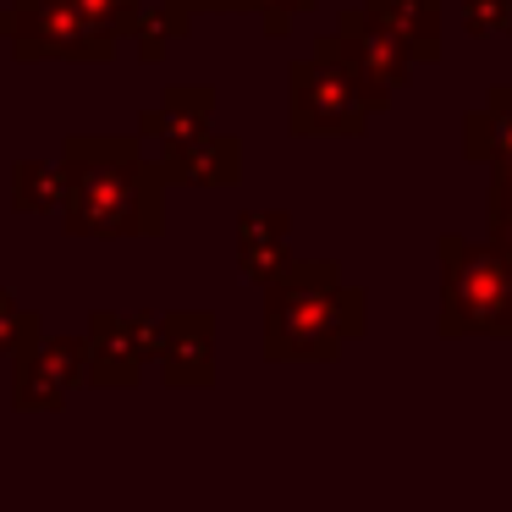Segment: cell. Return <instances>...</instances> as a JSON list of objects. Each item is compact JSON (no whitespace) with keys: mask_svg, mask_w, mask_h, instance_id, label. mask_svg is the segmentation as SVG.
<instances>
[{"mask_svg":"<svg viewBox=\"0 0 512 512\" xmlns=\"http://www.w3.org/2000/svg\"><path fill=\"white\" fill-rule=\"evenodd\" d=\"M61 226L72 237H160L166 232V188L155 155H144L138 133H72L61 144Z\"/></svg>","mask_w":512,"mask_h":512,"instance_id":"cell-1","label":"cell"},{"mask_svg":"<svg viewBox=\"0 0 512 512\" xmlns=\"http://www.w3.org/2000/svg\"><path fill=\"white\" fill-rule=\"evenodd\" d=\"M369 325L364 287L336 259H292L265 281V358L270 364H336Z\"/></svg>","mask_w":512,"mask_h":512,"instance_id":"cell-2","label":"cell"},{"mask_svg":"<svg viewBox=\"0 0 512 512\" xmlns=\"http://www.w3.org/2000/svg\"><path fill=\"white\" fill-rule=\"evenodd\" d=\"M441 259V314L435 331L446 342L463 336H512V259L496 243H468L446 232L435 243Z\"/></svg>","mask_w":512,"mask_h":512,"instance_id":"cell-3","label":"cell"},{"mask_svg":"<svg viewBox=\"0 0 512 512\" xmlns=\"http://www.w3.org/2000/svg\"><path fill=\"white\" fill-rule=\"evenodd\" d=\"M391 94L369 89L342 61L320 56L287 67V133L292 138H364L369 116H380Z\"/></svg>","mask_w":512,"mask_h":512,"instance_id":"cell-4","label":"cell"},{"mask_svg":"<svg viewBox=\"0 0 512 512\" xmlns=\"http://www.w3.org/2000/svg\"><path fill=\"white\" fill-rule=\"evenodd\" d=\"M0 34L6 50L23 67L39 61H67V67H111L116 61V34L72 6V0H12L0 12Z\"/></svg>","mask_w":512,"mask_h":512,"instance_id":"cell-5","label":"cell"},{"mask_svg":"<svg viewBox=\"0 0 512 512\" xmlns=\"http://www.w3.org/2000/svg\"><path fill=\"white\" fill-rule=\"evenodd\" d=\"M89 386L100 391H133L144 386L149 364L160 358V336H166V309L155 314H116L94 309L89 314Z\"/></svg>","mask_w":512,"mask_h":512,"instance_id":"cell-6","label":"cell"},{"mask_svg":"<svg viewBox=\"0 0 512 512\" xmlns=\"http://www.w3.org/2000/svg\"><path fill=\"white\" fill-rule=\"evenodd\" d=\"M314 50H320V56H331V61H342L347 72H358L369 89L391 94V100H397V89H408L413 67H419V61H413V50L402 45V39L391 34L380 17H369L364 6L336 17V23L314 39Z\"/></svg>","mask_w":512,"mask_h":512,"instance_id":"cell-7","label":"cell"},{"mask_svg":"<svg viewBox=\"0 0 512 512\" xmlns=\"http://www.w3.org/2000/svg\"><path fill=\"white\" fill-rule=\"evenodd\" d=\"M78 386H89V336H39L12 353V408L61 413Z\"/></svg>","mask_w":512,"mask_h":512,"instance_id":"cell-8","label":"cell"},{"mask_svg":"<svg viewBox=\"0 0 512 512\" xmlns=\"http://www.w3.org/2000/svg\"><path fill=\"white\" fill-rule=\"evenodd\" d=\"M160 386L171 391H210L215 386V314L210 309H166L160 336Z\"/></svg>","mask_w":512,"mask_h":512,"instance_id":"cell-9","label":"cell"},{"mask_svg":"<svg viewBox=\"0 0 512 512\" xmlns=\"http://www.w3.org/2000/svg\"><path fill=\"white\" fill-rule=\"evenodd\" d=\"M221 89L215 83H171L149 111H138V138L155 149H182L215 127Z\"/></svg>","mask_w":512,"mask_h":512,"instance_id":"cell-10","label":"cell"},{"mask_svg":"<svg viewBox=\"0 0 512 512\" xmlns=\"http://www.w3.org/2000/svg\"><path fill=\"white\" fill-rule=\"evenodd\" d=\"M155 166L171 188H232L243 182V138L210 127L182 149H155Z\"/></svg>","mask_w":512,"mask_h":512,"instance_id":"cell-11","label":"cell"},{"mask_svg":"<svg viewBox=\"0 0 512 512\" xmlns=\"http://www.w3.org/2000/svg\"><path fill=\"white\" fill-rule=\"evenodd\" d=\"M287 265H292V215L287 210H243L237 215V270L254 287H265Z\"/></svg>","mask_w":512,"mask_h":512,"instance_id":"cell-12","label":"cell"},{"mask_svg":"<svg viewBox=\"0 0 512 512\" xmlns=\"http://www.w3.org/2000/svg\"><path fill=\"white\" fill-rule=\"evenodd\" d=\"M441 6L446 0H364V12L380 17V23L413 50L419 67H435V61H441Z\"/></svg>","mask_w":512,"mask_h":512,"instance_id":"cell-13","label":"cell"},{"mask_svg":"<svg viewBox=\"0 0 512 512\" xmlns=\"http://www.w3.org/2000/svg\"><path fill=\"white\" fill-rule=\"evenodd\" d=\"M457 144H463V160H474V166H490V160H507L512 155V78L496 83L479 111L463 116Z\"/></svg>","mask_w":512,"mask_h":512,"instance_id":"cell-14","label":"cell"},{"mask_svg":"<svg viewBox=\"0 0 512 512\" xmlns=\"http://www.w3.org/2000/svg\"><path fill=\"white\" fill-rule=\"evenodd\" d=\"M188 34H193V12L177 6V0H160V6H144V17H138L133 50H138L144 67H160V61L171 56V45H182Z\"/></svg>","mask_w":512,"mask_h":512,"instance_id":"cell-15","label":"cell"},{"mask_svg":"<svg viewBox=\"0 0 512 512\" xmlns=\"http://www.w3.org/2000/svg\"><path fill=\"white\" fill-rule=\"evenodd\" d=\"M67 199V177L50 160H17L12 166V210L17 215H50Z\"/></svg>","mask_w":512,"mask_h":512,"instance_id":"cell-16","label":"cell"},{"mask_svg":"<svg viewBox=\"0 0 512 512\" xmlns=\"http://www.w3.org/2000/svg\"><path fill=\"white\" fill-rule=\"evenodd\" d=\"M39 336H45V314H39V309H17L12 292L0 287V358L34 347Z\"/></svg>","mask_w":512,"mask_h":512,"instance_id":"cell-17","label":"cell"},{"mask_svg":"<svg viewBox=\"0 0 512 512\" xmlns=\"http://www.w3.org/2000/svg\"><path fill=\"white\" fill-rule=\"evenodd\" d=\"M89 23H100L105 34H116V39H133V28H138V17H144V0H72Z\"/></svg>","mask_w":512,"mask_h":512,"instance_id":"cell-18","label":"cell"},{"mask_svg":"<svg viewBox=\"0 0 512 512\" xmlns=\"http://www.w3.org/2000/svg\"><path fill=\"white\" fill-rule=\"evenodd\" d=\"M457 17H463L468 39H490L512 28V0H457Z\"/></svg>","mask_w":512,"mask_h":512,"instance_id":"cell-19","label":"cell"},{"mask_svg":"<svg viewBox=\"0 0 512 512\" xmlns=\"http://www.w3.org/2000/svg\"><path fill=\"white\" fill-rule=\"evenodd\" d=\"M248 6H254V17L265 23L270 39H287V34H292V17L314 12L320 0H248Z\"/></svg>","mask_w":512,"mask_h":512,"instance_id":"cell-20","label":"cell"},{"mask_svg":"<svg viewBox=\"0 0 512 512\" xmlns=\"http://www.w3.org/2000/svg\"><path fill=\"white\" fill-rule=\"evenodd\" d=\"M485 232L512 259V199H485Z\"/></svg>","mask_w":512,"mask_h":512,"instance_id":"cell-21","label":"cell"},{"mask_svg":"<svg viewBox=\"0 0 512 512\" xmlns=\"http://www.w3.org/2000/svg\"><path fill=\"white\" fill-rule=\"evenodd\" d=\"M177 6H188L193 17H226V12H254L248 0H177Z\"/></svg>","mask_w":512,"mask_h":512,"instance_id":"cell-22","label":"cell"},{"mask_svg":"<svg viewBox=\"0 0 512 512\" xmlns=\"http://www.w3.org/2000/svg\"><path fill=\"white\" fill-rule=\"evenodd\" d=\"M490 199H512V155L490 160Z\"/></svg>","mask_w":512,"mask_h":512,"instance_id":"cell-23","label":"cell"},{"mask_svg":"<svg viewBox=\"0 0 512 512\" xmlns=\"http://www.w3.org/2000/svg\"><path fill=\"white\" fill-rule=\"evenodd\" d=\"M0 45H6V34H0Z\"/></svg>","mask_w":512,"mask_h":512,"instance_id":"cell-24","label":"cell"},{"mask_svg":"<svg viewBox=\"0 0 512 512\" xmlns=\"http://www.w3.org/2000/svg\"><path fill=\"white\" fill-rule=\"evenodd\" d=\"M507 347H512V336H507Z\"/></svg>","mask_w":512,"mask_h":512,"instance_id":"cell-25","label":"cell"}]
</instances>
